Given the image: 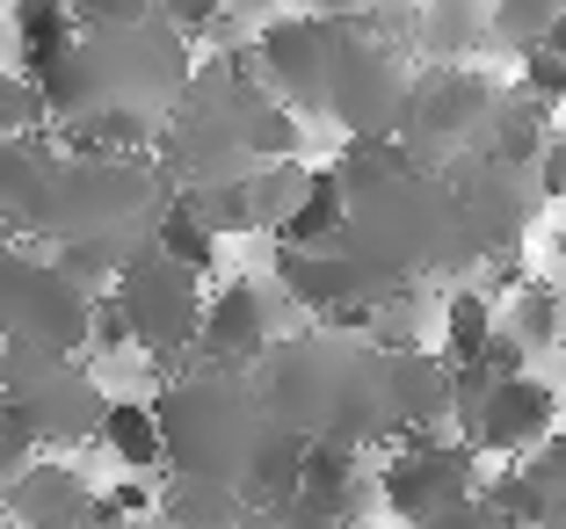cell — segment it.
I'll return each instance as SVG.
<instances>
[{
    "label": "cell",
    "mask_w": 566,
    "mask_h": 529,
    "mask_svg": "<svg viewBox=\"0 0 566 529\" xmlns=\"http://www.w3.org/2000/svg\"><path fill=\"white\" fill-rule=\"evenodd\" d=\"M0 392H8V378H0Z\"/></svg>",
    "instance_id": "obj_35"
},
{
    "label": "cell",
    "mask_w": 566,
    "mask_h": 529,
    "mask_svg": "<svg viewBox=\"0 0 566 529\" xmlns=\"http://www.w3.org/2000/svg\"><path fill=\"white\" fill-rule=\"evenodd\" d=\"M124 472H160L167 464V429H160V406H138V399H109L102 414V435H95Z\"/></svg>",
    "instance_id": "obj_18"
},
{
    "label": "cell",
    "mask_w": 566,
    "mask_h": 529,
    "mask_svg": "<svg viewBox=\"0 0 566 529\" xmlns=\"http://www.w3.org/2000/svg\"><path fill=\"white\" fill-rule=\"evenodd\" d=\"M545 146H552V102H537L531 87H501V109H494V124H486L480 152H494V160H509V167H537Z\"/></svg>",
    "instance_id": "obj_17"
},
{
    "label": "cell",
    "mask_w": 566,
    "mask_h": 529,
    "mask_svg": "<svg viewBox=\"0 0 566 529\" xmlns=\"http://www.w3.org/2000/svg\"><path fill=\"white\" fill-rule=\"evenodd\" d=\"M218 240H226V232H218V225H203V211H197L189 197H167V203H160L153 247H160V254H175L182 268H197V276H203V268L218 262Z\"/></svg>",
    "instance_id": "obj_21"
},
{
    "label": "cell",
    "mask_w": 566,
    "mask_h": 529,
    "mask_svg": "<svg viewBox=\"0 0 566 529\" xmlns=\"http://www.w3.org/2000/svg\"><path fill=\"white\" fill-rule=\"evenodd\" d=\"M59 116H51V95L30 66H0V138H36L51 131Z\"/></svg>",
    "instance_id": "obj_23"
},
{
    "label": "cell",
    "mask_w": 566,
    "mask_h": 529,
    "mask_svg": "<svg viewBox=\"0 0 566 529\" xmlns=\"http://www.w3.org/2000/svg\"><path fill=\"white\" fill-rule=\"evenodd\" d=\"M0 51H8V30H0Z\"/></svg>",
    "instance_id": "obj_34"
},
{
    "label": "cell",
    "mask_w": 566,
    "mask_h": 529,
    "mask_svg": "<svg viewBox=\"0 0 566 529\" xmlns=\"http://www.w3.org/2000/svg\"><path fill=\"white\" fill-rule=\"evenodd\" d=\"M95 515H102V522H124V515H160V494H153V486H138V479H124V486H109V494H95Z\"/></svg>",
    "instance_id": "obj_27"
},
{
    "label": "cell",
    "mask_w": 566,
    "mask_h": 529,
    "mask_svg": "<svg viewBox=\"0 0 566 529\" xmlns=\"http://www.w3.org/2000/svg\"><path fill=\"white\" fill-rule=\"evenodd\" d=\"M537 197H552V203H566V131H552V146L537 152Z\"/></svg>",
    "instance_id": "obj_29"
},
{
    "label": "cell",
    "mask_w": 566,
    "mask_h": 529,
    "mask_svg": "<svg viewBox=\"0 0 566 529\" xmlns=\"http://www.w3.org/2000/svg\"><path fill=\"white\" fill-rule=\"evenodd\" d=\"M0 8H8V0H0Z\"/></svg>",
    "instance_id": "obj_36"
},
{
    "label": "cell",
    "mask_w": 566,
    "mask_h": 529,
    "mask_svg": "<svg viewBox=\"0 0 566 529\" xmlns=\"http://www.w3.org/2000/svg\"><path fill=\"white\" fill-rule=\"evenodd\" d=\"M66 529H117V522H102V515H87V522H66Z\"/></svg>",
    "instance_id": "obj_32"
},
{
    "label": "cell",
    "mask_w": 566,
    "mask_h": 529,
    "mask_svg": "<svg viewBox=\"0 0 566 529\" xmlns=\"http://www.w3.org/2000/svg\"><path fill=\"white\" fill-rule=\"evenodd\" d=\"M0 515L15 529H66V522H87L95 515V486L66 464H30L8 494H0Z\"/></svg>",
    "instance_id": "obj_12"
},
{
    "label": "cell",
    "mask_w": 566,
    "mask_h": 529,
    "mask_svg": "<svg viewBox=\"0 0 566 529\" xmlns=\"http://www.w3.org/2000/svg\"><path fill=\"white\" fill-rule=\"evenodd\" d=\"M385 406H392V443L429 435L450 421V356L429 348H385Z\"/></svg>",
    "instance_id": "obj_11"
},
{
    "label": "cell",
    "mask_w": 566,
    "mask_h": 529,
    "mask_svg": "<svg viewBox=\"0 0 566 529\" xmlns=\"http://www.w3.org/2000/svg\"><path fill=\"white\" fill-rule=\"evenodd\" d=\"M516 87H531L537 102L566 109V51H552V44H531V51H523V73H516Z\"/></svg>",
    "instance_id": "obj_25"
},
{
    "label": "cell",
    "mask_w": 566,
    "mask_h": 529,
    "mask_svg": "<svg viewBox=\"0 0 566 529\" xmlns=\"http://www.w3.org/2000/svg\"><path fill=\"white\" fill-rule=\"evenodd\" d=\"M559 429V392H552L545 378H531V370H516V378H501L494 392H486V406L465 421V443L480 449V457H531L545 435Z\"/></svg>",
    "instance_id": "obj_8"
},
{
    "label": "cell",
    "mask_w": 566,
    "mask_h": 529,
    "mask_svg": "<svg viewBox=\"0 0 566 529\" xmlns=\"http://www.w3.org/2000/svg\"><path fill=\"white\" fill-rule=\"evenodd\" d=\"M269 348H276V305H269L262 283L233 276L211 305H203V334H197L203 370H254Z\"/></svg>",
    "instance_id": "obj_9"
},
{
    "label": "cell",
    "mask_w": 566,
    "mask_h": 529,
    "mask_svg": "<svg viewBox=\"0 0 566 529\" xmlns=\"http://www.w3.org/2000/svg\"><path fill=\"white\" fill-rule=\"evenodd\" d=\"M254 515L262 508H254L233 479H211V472H175L167 494H160V522L167 529H248Z\"/></svg>",
    "instance_id": "obj_13"
},
{
    "label": "cell",
    "mask_w": 566,
    "mask_h": 529,
    "mask_svg": "<svg viewBox=\"0 0 566 529\" xmlns=\"http://www.w3.org/2000/svg\"><path fill=\"white\" fill-rule=\"evenodd\" d=\"M81 30L87 22H81L73 0H8V36H15L30 73H44L51 59H66V51L81 44Z\"/></svg>",
    "instance_id": "obj_16"
},
{
    "label": "cell",
    "mask_w": 566,
    "mask_h": 529,
    "mask_svg": "<svg viewBox=\"0 0 566 529\" xmlns=\"http://www.w3.org/2000/svg\"><path fill=\"white\" fill-rule=\"evenodd\" d=\"M262 392L298 435H342V443H392L385 406V348L370 334H291L262 356Z\"/></svg>",
    "instance_id": "obj_1"
},
{
    "label": "cell",
    "mask_w": 566,
    "mask_h": 529,
    "mask_svg": "<svg viewBox=\"0 0 566 529\" xmlns=\"http://www.w3.org/2000/svg\"><path fill=\"white\" fill-rule=\"evenodd\" d=\"M81 8V22L95 30V22H138V15H153V0H73Z\"/></svg>",
    "instance_id": "obj_30"
},
{
    "label": "cell",
    "mask_w": 566,
    "mask_h": 529,
    "mask_svg": "<svg viewBox=\"0 0 566 529\" xmlns=\"http://www.w3.org/2000/svg\"><path fill=\"white\" fill-rule=\"evenodd\" d=\"M0 529H8V522H0Z\"/></svg>",
    "instance_id": "obj_37"
},
{
    "label": "cell",
    "mask_w": 566,
    "mask_h": 529,
    "mask_svg": "<svg viewBox=\"0 0 566 529\" xmlns=\"http://www.w3.org/2000/svg\"><path fill=\"white\" fill-rule=\"evenodd\" d=\"M117 298L132 305L138 348H146L153 363H175V356L197 348V334H203L197 268H182L175 254L153 247V240H146V247H132V262H124V276H117Z\"/></svg>",
    "instance_id": "obj_5"
},
{
    "label": "cell",
    "mask_w": 566,
    "mask_h": 529,
    "mask_svg": "<svg viewBox=\"0 0 566 529\" xmlns=\"http://www.w3.org/2000/svg\"><path fill=\"white\" fill-rule=\"evenodd\" d=\"M342 36H349V15H276L262 22L254 51H262V81L269 95H283L291 109L327 116V87H334V59H342Z\"/></svg>",
    "instance_id": "obj_7"
},
{
    "label": "cell",
    "mask_w": 566,
    "mask_h": 529,
    "mask_svg": "<svg viewBox=\"0 0 566 529\" xmlns=\"http://www.w3.org/2000/svg\"><path fill=\"white\" fill-rule=\"evenodd\" d=\"M523 472H531V486H537V500H545V515L566 500V429H552L545 443L523 457Z\"/></svg>",
    "instance_id": "obj_24"
},
{
    "label": "cell",
    "mask_w": 566,
    "mask_h": 529,
    "mask_svg": "<svg viewBox=\"0 0 566 529\" xmlns=\"http://www.w3.org/2000/svg\"><path fill=\"white\" fill-rule=\"evenodd\" d=\"M15 399H22V421H30L36 443H66V449L87 443V435H102V414H109V392L73 363L44 370V378L22 384Z\"/></svg>",
    "instance_id": "obj_10"
},
{
    "label": "cell",
    "mask_w": 566,
    "mask_h": 529,
    "mask_svg": "<svg viewBox=\"0 0 566 529\" xmlns=\"http://www.w3.org/2000/svg\"><path fill=\"white\" fill-rule=\"evenodd\" d=\"M501 313H494V290H480V283H458L443 298V356L450 363H472L486 341H494Z\"/></svg>",
    "instance_id": "obj_20"
},
{
    "label": "cell",
    "mask_w": 566,
    "mask_h": 529,
    "mask_svg": "<svg viewBox=\"0 0 566 529\" xmlns=\"http://www.w3.org/2000/svg\"><path fill=\"white\" fill-rule=\"evenodd\" d=\"M407 529H509V522L486 508V494H472V500H458V508L429 515V522H407Z\"/></svg>",
    "instance_id": "obj_28"
},
{
    "label": "cell",
    "mask_w": 566,
    "mask_h": 529,
    "mask_svg": "<svg viewBox=\"0 0 566 529\" xmlns=\"http://www.w3.org/2000/svg\"><path fill=\"white\" fill-rule=\"evenodd\" d=\"M298 494L319 500L327 515H364V443H342V435H313L305 443V472H298Z\"/></svg>",
    "instance_id": "obj_15"
},
{
    "label": "cell",
    "mask_w": 566,
    "mask_h": 529,
    "mask_svg": "<svg viewBox=\"0 0 566 529\" xmlns=\"http://www.w3.org/2000/svg\"><path fill=\"white\" fill-rule=\"evenodd\" d=\"M407 102H415V73L400 66V51L349 15L342 59H334V87H327V116L349 138H400L407 131Z\"/></svg>",
    "instance_id": "obj_4"
},
{
    "label": "cell",
    "mask_w": 566,
    "mask_h": 529,
    "mask_svg": "<svg viewBox=\"0 0 566 529\" xmlns=\"http://www.w3.org/2000/svg\"><path fill=\"white\" fill-rule=\"evenodd\" d=\"M226 8H233V0H153V15H160L167 30H182V36L226 30Z\"/></svg>",
    "instance_id": "obj_26"
},
{
    "label": "cell",
    "mask_w": 566,
    "mask_h": 529,
    "mask_svg": "<svg viewBox=\"0 0 566 529\" xmlns=\"http://www.w3.org/2000/svg\"><path fill=\"white\" fill-rule=\"evenodd\" d=\"M233 8H240V0H233ZM248 8H262V0H248Z\"/></svg>",
    "instance_id": "obj_33"
},
{
    "label": "cell",
    "mask_w": 566,
    "mask_h": 529,
    "mask_svg": "<svg viewBox=\"0 0 566 529\" xmlns=\"http://www.w3.org/2000/svg\"><path fill=\"white\" fill-rule=\"evenodd\" d=\"M537 529H566V500H559V508H552V515H545V522H537Z\"/></svg>",
    "instance_id": "obj_31"
},
{
    "label": "cell",
    "mask_w": 566,
    "mask_h": 529,
    "mask_svg": "<svg viewBox=\"0 0 566 529\" xmlns=\"http://www.w3.org/2000/svg\"><path fill=\"white\" fill-rule=\"evenodd\" d=\"M494 44V8L486 0H421L415 51L429 66H465L472 51Z\"/></svg>",
    "instance_id": "obj_14"
},
{
    "label": "cell",
    "mask_w": 566,
    "mask_h": 529,
    "mask_svg": "<svg viewBox=\"0 0 566 529\" xmlns=\"http://www.w3.org/2000/svg\"><path fill=\"white\" fill-rule=\"evenodd\" d=\"M509 327L531 341V356L559 348L566 341V290H552V283H516V290H509Z\"/></svg>",
    "instance_id": "obj_22"
},
{
    "label": "cell",
    "mask_w": 566,
    "mask_h": 529,
    "mask_svg": "<svg viewBox=\"0 0 566 529\" xmlns=\"http://www.w3.org/2000/svg\"><path fill=\"white\" fill-rule=\"evenodd\" d=\"M342 225H349V174H342V167H313L298 211H291V225H283L276 240H305V247H319V240H342Z\"/></svg>",
    "instance_id": "obj_19"
},
{
    "label": "cell",
    "mask_w": 566,
    "mask_h": 529,
    "mask_svg": "<svg viewBox=\"0 0 566 529\" xmlns=\"http://www.w3.org/2000/svg\"><path fill=\"white\" fill-rule=\"evenodd\" d=\"M494 109H501V87L472 59L465 66H429V73H415V102H407L400 146L421 167H450V160H465V152L486 146Z\"/></svg>",
    "instance_id": "obj_3"
},
{
    "label": "cell",
    "mask_w": 566,
    "mask_h": 529,
    "mask_svg": "<svg viewBox=\"0 0 566 529\" xmlns=\"http://www.w3.org/2000/svg\"><path fill=\"white\" fill-rule=\"evenodd\" d=\"M160 429H167V464L175 472H211L233 479L248 494V472L291 421L269 406L262 384H248V370H203L182 378L160 399Z\"/></svg>",
    "instance_id": "obj_2"
},
{
    "label": "cell",
    "mask_w": 566,
    "mask_h": 529,
    "mask_svg": "<svg viewBox=\"0 0 566 529\" xmlns=\"http://www.w3.org/2000/svg\"><path fill=\"white\" fill-rule=\"evenodd\" d=\"M480 494V449L465 435H400V449L385 457L378 472V500L400 522H429V515L458 508V500Z\"/></svg>",
    "instance_id": "obj_6"
}]
</instances>
